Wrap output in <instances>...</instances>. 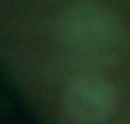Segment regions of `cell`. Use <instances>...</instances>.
Segmentation results:
<instances>
[{
  "instance_id": "cell-2",
  "label": "cell",
  "mask_w": 130,
  "mask_h": 124,
  "mask_svg": "<svg viewBox=\"0 0 130 124\" xmlns=\"http://www.w3.org/2000/svg\"><path fill=\"white\" fill-rule=\"evenodd\" d=\"M119 106L118 87L100 71L71 75L61 94V112L73 124H103Z\"/></svg>"
},
{
  "instance_id": "cell-1",
  "label": "cell",
  "mask_w": 130,
  "mask_h": 124,
  "mask_svg": "<svg viewBox=\"0 0 130 124\" xmlns=\"http://www.w3.org/2000/svg\"><path fill=\"white\" fill-rule=\"evenodd\" d=\"M54 37L66 48L73 75L100 71L116 62L125 43L123 21L107 7L78 4L64 9L52 25Z\"/></svg>"
}]
</instances>
